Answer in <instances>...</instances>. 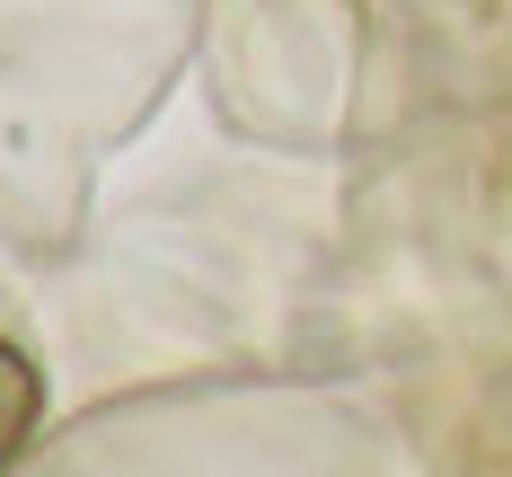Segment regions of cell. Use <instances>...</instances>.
<instances>
[{"instance_id": "1", "label": "cell", "mask_w": 512, "mask_h": 477, "mask_svg": "<svg viewBox=\"0 0 512 477\" xmlns=\"http://www.w3.org/2000/svg\"><path fill=\"white\" fill-rule=\"evenodd\" d=\"M36 424H45V371L0 336V469L36 442Z\"/></svg>"}]
</instances>
